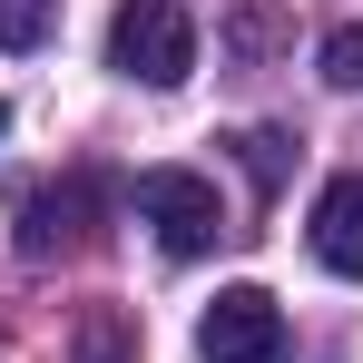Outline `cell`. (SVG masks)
I'll return each mask as SVG.
<instances>
[{"label":"cell","instance_id":"cell-1","mask_svg":"<svg viewBox=\"0 0 363 363\" xmlns=\"http://www.w3.org/2000/svg\"><path fill=\"white\" fill-rule=\"evenodd\" d=\"M108 69L138 79V89H177L186 69H196V20H186L177 0H118V20H108Z\"/></svg>","mask_w":363,"mask_h":363},{"label":"cell","instance_id":"cell-3","mask_svg":"<svg viewBox=\"0 0 363 363\" xmlns=\"http://www.w3.org/2000/svg\"><path fill=\"white\" fill-rule=\"evenodd\" d=\"M196 354L206 363H285V304L265 285H226L196 314Z\"/></svg>","mask_w":363,"mask_h":363},{"label":"cell","instance_id":"cell-4","mask_svg":"<svg viewBox=\"0 0 363 363\" xmlns=\"http://www.w3.org/2000/svg\"><path fill=\"white\" fill-rule=\"evenodd\" d=\"M314 255L334 275H363V177H334L314 196Z\"/></svg>","mask_w":363,"mask_h":363},{"label":"cell","instance_id":"cell-5","mask_svg":"<svg viewBox=\"0 0 363 363\" xmlns=\"http://www.w3.org/2000/svg\"><path fill=\"white\" fill-rule=\"evenodd\" d=\"M236 157H245V177H255V196H275V186H285V138H275V128H245Z\"/></svg>","mask_w":363,"mask_h":363},{"label":"cell","instance_id":"cell-6","mask_svg":"<svg viewBox=\"0 0 363 363\" xmlns=\"http://www.w3.org/2000/svg\"><path fill=\"white\" fill-rule=\"evenodd\" d=\"M50 10L60 0H0V50H40L50 40Z\"/></svg>","mask_w":363,"mask_h":363},{"label":"cell","instance_id":"cell-8","mask_svg":"<svg viewBox=\"0 0 363 363\" xmlns=\"http://www.w3.org/2000/svg\"><path fill=\"white\" fill-rule=\"evenodd\" d=\"M0 128H10V99H0Z\"/></svg>","mask_w":363,"mask_h":363},{"label":"cell","instance_id":"cell-2","mask_svg":"<svg viewBox=\"0 0 363 363\" xmlns=\"http://www.w3.org/2000/svg\"><path fill=\"white\" fill-rule=\"evenodd\" d=\"M128 196H138V216L157 226L167 255H206V245L226 236V206H216V186L196 177V167H147Z\"/></svg>","mask_w":363,"mask_h":363},{"label":"cell","instance_id":"cell-7","mask_svg":"<svg viewBox=\"0 0 363 363\" xmlns=\"http://www.w3.org/2000/svg\"><path fill=\"white\" fill-rule=\"evenodd\" d=\"M324 89H363V20H344L324 40Z\"/></svg>","mask_w":363,"mask_h":363}]
</instances>
